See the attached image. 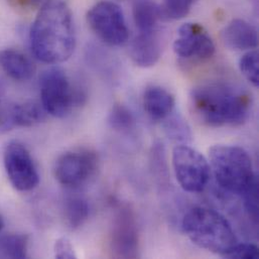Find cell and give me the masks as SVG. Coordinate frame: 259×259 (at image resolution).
<instances>
[{
  "label": "cell",
  "instance_id": "cell-15",
  "mask_svg": "<svg viewBox=\"0 0 259 259\" xmlns=\"http://www.w3.org/2000/svg\"><path fill=\"white\" fill-rule=\"evenodd\" d=\"M0 69L18 82L30 80L35 72L32 62L21 52L12 49L0 51Z\"/></svg>",
  "mask_w": 259,
  "mask_h": 259
},
{
  "label": "cell",
  "instance_id": "cell-10",
  "mask_svg": "<svg viewBox=\"0 0 259 259\" xmlns=\"http://www.w3.org/2000/svg\"><path fill=\"white\" fill-rule=\"evenodd\" d=\"M110 248L112 254L118 258L138 256V226L135 214L128 205H120L116 209L110 232Z\"/></svg>",
  "mask_w": 259,
  "mask_h": 259
},
{
  "label": "cell",
  "instance_id": "cell-1",
  "mask_svg": "<svg viewBox=\"0 0 259 259\" xmlns=\"http://www.w3.org/2000/svg\"><path fill=\"white\" fill-rule=\"evenodd\" d=\"M189 106L193 117L205 126H239L250 115L252 99L248 91L238 85L211 81L191 91Z\"/></svg>",
  "mask_w": 259,
  "mask_h": 259
},
{
  "label": "cell",
  "instance_id": "cell-14",
  "mask_svg": "<svg viewBox=\"0 0 259 259\" xmlns=\"http://www.w3.org/2000/svg\"><path fill=\"white\" fill-rule=\"evenodd\" d=\"M175 97L160 86L147 87L143 93V107L153 121H162L175 110Z\"/></svg>",
  "mask_w": 259,
  "mask_h": 259
},
{
  "label": "cell",
  "instance_id": "cell-9",
  "mask_svg": "<svg viewBox=\"0 0 259 259\" xmlns=\"http://www.w3.org/2000/svg\"><path fill=\"white\" fill-rule=\"evenodd\" d=\"M3 163L12 187L19 192H29L39 183L35 163L24 144L10 141L3 152Z\"/></svg>",
  "mask_w": 259,
  "mask_h": 259
},
{
  "label": "cell",
  "instance_id": "cell-8",
  "mask_svg": "<svg viewBox=\"0 0 259 259\" xmlns=\"http://www.w3.org/2000/svg\"><path fill=\"white\" fill-rule=\"evenodd\" d=\"M87 21L94 33L109 46H121L128 39L123 11L112 1H100L92 6L87 13Z\"/></svg>",
  "mask_w": 259,
  "mask_h": 259
},
{
  "label": "cell",
  "instance_id": "cell-23",
  "mask_svg": "<svg viewBox=\"0 0 259 259\" xmlns=\"http://www.w3.org/2000/svg\"><path fill=\"white\" fill-rule=\"evenodd\" d=\"M257 51H249L239 61V69L244 78L254 87L259 86V60Z\"/></svg>",
  "mask_w": 259,
  "mask_h": 259
},
{
  "label": "cell",
  "instance_id": "cell-22",
  "mask_svg": "<svg viewBox=\"0 0 259 259\" xmlns=\"http://www.w3.org/2000/svg\"><path fill=\"white\" fill-rule=\"evenodd\" d=\"M164 130L168 137L178 142H189L191 140V130L188 123L179 115L172 113L164 119Z\"/></svg>",
  "mask_w": 259,
  "mask_h": 259
},
{
  "label": "cell",
  "instance_id": "cell-25",
  "mask_svg": "<svg viewBox=\"0 0 259 259\" xmlns=\"http://www.w3.org/2000/svg\"><path fill=\"white\" fill-rule=\"evenodd\" d=\"M227 258L258 259V247L254 244H236L226 255Z\"/></svg>",
  "mask_w": 259,
  "mask_h": 259
},
{
  "label": "cell",
  "instance_id": "cell-18",
  "mask_svg": "<svg viewBox=\"0 0 259 259\" xmlns=\"http://www.w3.org/2000/svg\"><path fill=\"white\" fill-rule=\"evenodd\" d=\"M90 215V207L86 200L74 197L65 202L64 218L67 226L71 230L81 228L88 220Z\"/></svg>",
  "mask_w": 259,
  "mask_h": 259
},
{
  "label": "cell",
  "instance_id": "cell-6",
  "mask_svg": "<svg viewBox=\"0 0 259 259\" xmlns=\"http://www.w3.org/2000/svg\"><path fill=\"white\" fill-rule=\"evenodd\" d=\"M39 89L41 106L54 117H66L78 102L70 79L60 68H52L42 73Z\"/></svg>",
  "mask_w": 259,
  "mask_h": 259
},
{
  "label": "cell",
  "instance_id": "cell-11",
  "mask_svg": "<svg viewBox=\"0 0 259 259\" xmlns=\"http://www.w3.org/2000/svg\"><path fill=\"white\" fill-rule=\"evenodd\" d=\"M174 52L183 60L204 62L214 56L215 45L203 25L187 22L178 30V36L174 41Z\"/></svg>",
  "mask_w": 259,
  "mask_h": 259
},
{
  "label": "cell",
  "instance_id": "cell-26",
  "mask_svg": "<svg viewBox=\"0 0 259 259\" xmlns=\"http://www.w3.org/2000/svg\"><path fill=\"white\" fill-rule=\"evenodd\" d=\"M54 253L55 257L59 259L77 258L74 246L72 242L66 238L62 237L56 240L54 245Z\"/></svg>",
  "mask_w": 259,
  "mask_h": 259
},
{
  "label": "cell",
  "instance_id": "cell-17",
  "mask_svg": "<svg viewBox=\"0 0 259 259\" xmlns=\"http://www.w3.org/2000/svg\"><path fill=\"white\" fill-rule=\"evenodd\" d=\"M132 15L139 31L156 30L158 21L162 19L160 6L149 0H136Z\"/></svg>",
  "mask_w": 259,
  "mask_h": 259
},
{
  "label": "cell",
  "instance_id": "cell-29",
  "mask_svg": "<svg viewBox=\"0 0 259 259\" xmlns=\"http://www.w3.org/2000/svg\"><path fill=\"white\" fill-rule=\"evenodd\" d=\"M0 124H1V115H0Z\"/></svg>",
  "mask_w": 259,
  "mask_h": 259
},
{
  "label": "cell",
  "instance_id": "cell-27",
  "mask_svg": "<svg viewBox=\"0 0 259 259\" xmlns=\"http://www.w3.org/2000/svg\"><path fill=\"white\" fill-rule=\"evenodd\" d=\"M44 2L45 0H8L9 5L20 12H29L39 8Z\"/></svg>",
  "mask_w": 259,
  "mask_h": 259
},
{
  "label": "cell",
  "instance_id": "cell-20",
  "mask_svg": "<svg viewBox=\"0 0 259 259\" xmlns=\"http://www.w3.org/2000/svg\"><path fill=\"white\" fill-rule=\"evenodd\" d=\"M108 123L112 130L125 132L134 128L135 118L125 105L115 104L109 113Z\"/></svg>",
  "mask_w": 259,
  "mask_h": 259
},
{
  "label": "cell",
  "instance_id": "cell-28",
  "mask_svg": "<svg viewBox=\"0 0 259 259\" xmlns=\"http://www.w3.org/2000/svg\"><path fill=\"white\" fill-rule=\"evenodd\" d=\"M3 226H4V222H3V219H2V217H1V215H0V231L2 230Z\"/></svg>",
  "mask_w": 259,
  "mask_h": 259
},
{
  "label": "cell",
  "instance_id": "cell-7",
  "mask_svg": "<svg viewBox=\"0 0 259 259\" xmlns=\"http://www.w3.org/2000/svg\"><path fill=\"white\" fill-rule=\"evenodd\" d=\"M172 167L180 186L189 193L203 192L210 180L209 160L197 149L177 145L172 150Z\"/></svg>",
  "mask_w": 259,
  "mask_h": 259
},
{
  "label": "cell",
  "instance_id": "cell-4",
  "mask_svg": "<svg viewBox=\"0 0 259 259\" xmlns=\"http://www.w3.org/2000/svg\"><path fill=\"white\" fill-rule=\"evenodd\" d=\"M209 161L217 183L230 193L242 195L257 181L251 157L240 146L216 144L209 149Z\"/></svg>",
  "mask_w": 259,
  "mask_h": 259
},
{
  "label": "cell",
  "instance_id": "cell-24",
  "mask_svg": "<svg viewBox=\"0 0 259 259\" xmlns=\"http://www.w3.org/2000/svg\"><path fill=\"white\" fill-rule=\"evenodd\" d=\"M244 199V208L255 223L258 221V181L254 182L242 195Z\"/></svg>",
  "mask_w": 259,
  "mask_h": 259
},
{
  "label": "cell",
  "instance_id": "cell-16",
  "mask_svg": "<svg viewBox=\"0 0 259 259\" xmlns=\"http://www.w3.org/2000/svg\"><path fill=\"white\" fill-rule=\"evenodd\" d=\"M47 112L38 103L26 101L12 107L9 114V123L16 127H31L46 119Z\"/></svg>",
  "mask_w": 259,
  "mask_h": 259
},
{
  "label": "cell",
  "instance_id": "cell-2",
  "mask_svg": "<svg viewBox=\"0 0 259 259\" xmlns=\"http://www.w3.org/2000/svg\"><path fill=\"white\" fill-rule=\"evenodd\" d=\"M30 47L35 58L47 64H60L71 58L76 33L70 7L64 0H45L32 23Z\"/></svg>",
  "mask_w": 259,
  "mask_h": 259
},
{
  "label": "cell",
  "instance_id": "cell-5",
  "mask_svg": "<svg viewBox=\"0 0 259 259\" xmlns=\"http://www.w3.org/2000/svg\"><path fill=\"white\" fill-rule=\"evenodd\" d=\"M99 168L98 154L86 147L68 150L61 154L54 166L56 180L64 187L77 189L88 184Z\"/></svg>",
  "mask_w": 259,
  "mask_h": 259
},
{
  "label": "cell",
  "instance_id": "cell-21",
  "mask_svg": "<svg viewBox=\"0 0 259 259\" xmlns=\"http://www.w3.org/2000/svg\"><path fill=\"white\" fill-rule=\"evenodd\" d=\"M197 0H162V19L179 20L186 17Z\"/></svg>",
  "mask_w": 259,
  "mask_h": 259
},
{
  "label": "cell",
  "instance_id": "cell-19",
  "mask_svg": "<svg viewBox=\"0 0 259 259\" xmlns=\"http://www.w3.org/2000/svg\"><path fill=\"white\" fill-rule=\"evenodd\" d=\"M28 250V237L10 233L0 236V258H25Z\"/></svg>",
  "mask_w": 259,
  "mask_h": 259
},
{
  "label": "cell",
  "instance_id": "cell-13",
  "mask_svg": "<svg viewBox=\"0 0 259 259\" xmlns=\"http://www.w3.org/2000/svg\"><path fill=\"white\" fill-rule=\"evenodd\" d=\"M224 45L233 51H250L258 46V32L249 22L237 18L230 21L222 31Z\"/></svg>",
  "mask_w": 259,
  "mask_h": 259
},
{
  "label": "cell",
  "instance_id": "cell-3",
  "mask_svg": "<svg viewBox=\"0 0 259 259\" xmlns=\"http://www.w3.org/2000/svg\"><path fill=\"white\" fill-rule=\"evenodd\" d=\"M183 230L200 248L225 256L236 244L237 237L229 221L215 210L196 207L183 219Z\"/></svg>",
  "mask_w": 259,
  "mask_h": 259
},
{
  "label": "cell",
  "instance_id": "cell-12",
  "mask_svg": "<svg viewBox=\"0 0 259 259\" xmlns=\"http://www.w3.org/2000/svg\"><path fill=\"white\" fill-rule=\"evenodd\" d=\"M132 62L141 68L154 66L161 55V40L156 30L139 31L130 47Z\"/></svg>",
  "mask_w": 259,
  "mask_h": 259
}]
</instances>
